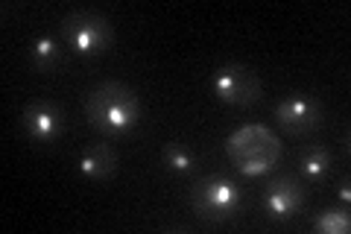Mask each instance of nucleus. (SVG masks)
Masks as SVG:
<instances>
[{
	"mask_svg": "<svg viewBox=\"0 0 351 234\" xmlns=\"http://www.w3.org/2000/svg\"><path fill=\"white\" fill-rule=\"evenodd\" d=\"M85 117H88V124L97 132H103V135H123V132L135 129L141 120L138 94L123 82L106 80L88 91Z\"/></svg>",
	"mask_w": 351,
	"mask_h": 234,
	"instance_id": "nucleus-1",
	"label": "nucleus"
},
{
	"mask_svg": "<svg viewBox=\"0 0 351 234\" xmlns=\"http://www.w3.org/2000/svg\"><path fill=\"white\" fill-rule=\"evenodd\" d=\"M226 155L243 176L258 179V176H267L269 170L278 167L281 141L269 126L249 124L226 141Z\"/></svg>",
	"mask_w": 351,
	"mask_h": 234,
	"instance_id": "nucleus-2",
	"label": "nucleus"
},
{
	"mask_svg": "<svg viewBox=\"0 0 351 234\" xmlns=\"http://www.w3.org/2000/svg\"><path fill=\"white\" fill-rule=\"evenodd\" d=\"M240 205H243V194H240L237 182L226 179V176H205L191 191L193 214L211 226L234 220L240 214Z\"/></svg>",
	"mask_w": 351,
	"mask_h": 234,
	"instance_id": "nucleus-3",
	"label": "nucleus"
},
{
	"mask_svg": "<svg viewBox=\"0 0 351 234\" xmlns=\"http://www.w3.org/2000/svg\"><path fill=\"white\" fill-rule=\"evenodd\" d=\"M62 38L71 50L82 56H100L112 47L114 32L112 21L91 9H76V12L62 18Z\"/></svg>",
	"mask_w": 351,
	"mask_h": 234,
	"instance_id": "nucleus-4",
	"label": "nucleus"
},
{
	"mask_svg": "<svg viewBox=\"0 0 351 234\" xmlns=\"http://www.w3.org/2000/svg\"><path fill=\"white\" fill-rule=\"evenodd\" d=\"M211 91L226 106H255L261 100V80L249 65H219L211 76Z\"/></svg>",
	"mask_w": 351,
	"mask_h": 234,
	"instance_id": "nucleus-5",
	"label": "nucleus"
},
{
	"mask_svg": "<svg viewBox=\"0 0 351 234\" xmlns=\"http://www.w3.org/2000/svg\"><path fill=\"white\" fill-rule=\"evenodd\" d=\"M307 202V187L295 176H276L263 187V211L272 222H290L299 217Z\"/></svg>",
	"mask_w": 351,
	"mask_h": 234,
	"instance_id": "nucleus-6",
	"label": "nucleus"
},
{
	"mask_svg": "<svg viewBox=\"0 0 351 234\" xmlns=\"http://www.w3.org/2000/svg\"><path fill=\"white\" fill-rule=\"evenodd\" d=\"M276 124L287 135H311L322 126V103L311 94H290L276 106Z\"/></svg>",
	"mask_w": 351,
	"mask_h": 234,
	"instance_id": "nucleus-7",
	"label": "nucleus"
},
{
	"mask_svg": "<svg viewBox=\"0 0 351 234\" xmlns=\"http://www.w3.org/2000/svg\"><path fill=\"white\" fill-rule=\"evenodd\" d=\"M21 124L32 143L47 147L64 132V108L53 100H29L21 111Z\"/></svg>",
	"mask_w": 351,
	"mask_h": 234,
	"instance_id": "nucleus-8",
	"label": "nucleus"
},
{
	"mask_svg": "<svg viewBox=\"0 0 351 234\" xmlns=\"http://www.w3.org/2000/svg\"><path fill=\"white\" fill-rule=\"evenodd\" d=\"M76 170L85 182L91 185H100V182H108L112 176L117 173V152L108 147V143H94V147H88L80 161H76Z\"/></svg>",
	"mask_w": 351,
	"mask_h": 234,
	"instance_id": "nucleus-9",
	"label": "nucleus"
},
{
	"mask_svg": "<svg viewBox=\"0 0 351 234\" xmlns=\"http://www.w3.org/2000/svg\"><path fill=\"white\" fill-rule=\"evenodd\" d=\"M29 65L32 71L38 73H53L62 65V44L56 36H50V32H44V36L32 38L29 44Z\"/></svg>",
	"mask_w": 351,
	"mask_h": 234,
	"instance_id": "nucleus-10",
	"label": "nucleus"
},
{
	"mask_svg": "<svg viewBox=\"0 0 351 234\" xmlns=\"http://www.w3.org/2000/svg\"><path fill=\"white\" fill-rule=\"evenodd\" d=\"M331 167H334V155L328 147H322V143H313V147L302 150V155H299V170L304 179H311V182H325Z\"/></svg>",
	"mask_w": 351,
	"mask_h": 234,
	"instance_id": "nucleus-11",
	"label": "nucleus"
},
{
	"mask_svg": "<svg viewBox=\"0 0 351 234\" xmlns=\"http://www.w3.org/2000/svg\"><path fill=\"white\" fill-rule=\"evenodd\" d=\"M316 234H348L351 231V217L346 208H325L319 217L313 220Z\"/></svg>",
	"mask_w": 351,
	"mask_h": 234,
	"instance_id": "nucleus-12",
	"label": "nucleus"
},
{
	"mask_svg": "<svg viewBox=\"0 0 351 234\" xmlns=\"http://www.w3.org/2000/svg\"><path fill=\"white\" fill-rule=\"evenodd\" d=\"M164 164H167V170H173V173H193L196 159L184 143L170 141L167 147H164Z\"/></svg>",
	"mask_w": 351,
	"mask_h": 234,
	"instance_id": "nucleus-13",
	"label": "nucleus"
},
{
	"mask_svg": "<svg viewBox=\"0 0 351 234\" xmlns=\"http://www.w3.org/2000/svg\"><path fill=\"white\" fill-rule=\"evenodd\" d=\"M337 196L343 199V202H348V199H351V185H348V182L339 185V187H337Z\"/></svg>",
	"mask_w": 351,
	"mask_h": 234,
	"instance_id": "nucleus-14",
	"label": "nucleus"
}]
</instances>
